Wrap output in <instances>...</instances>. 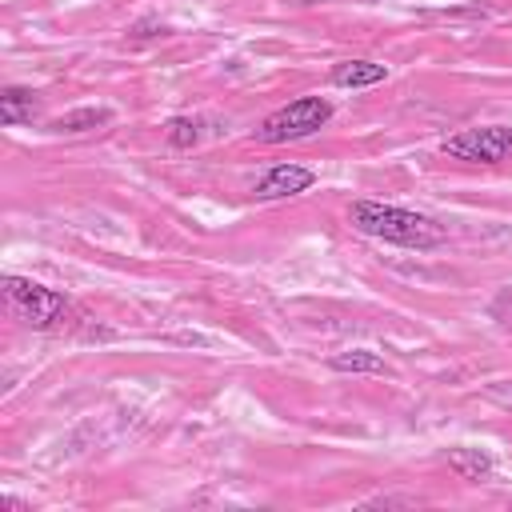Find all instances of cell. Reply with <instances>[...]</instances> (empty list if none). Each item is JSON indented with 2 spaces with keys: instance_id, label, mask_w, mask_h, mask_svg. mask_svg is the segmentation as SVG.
Returning <instances> with one entry per match:
<instances>
[{
  "instance_id": "cell-5",
  "label": "cell",
  "mask_w": 512,
  "mask_h": 512,
  "mask_svg": "<svg viewBox=\"0 0 512 512\" xmlns=\"http://www.w3.org/2000/svg\"><path fill=\"white\" fill-rule=\"evenodd\" d=\"M312 184H316V172H312V168H304V164H276V168H268V172L256 180L252 196H256V200H284V196L308 192Z\"/></svg>"
},
{
  "instance_id": "cell-7",
  "label": "cell",
  "mask_w": 512,
  "mask_h": 512,
  "mask_svg": "<svg viewBox=\"0 0 512 512\" xmlns=\"http://www.w3.org/2000/svg\"><path fill=\"white\" fill-rule=\"evenodd\" d=\"M448 468H452L460 480L480 484V480H488V476L496 472V460H492L484 448H452V452H448Z\"/></svg>"
},
{
  "instance_id": "cell-4",
  "label": "cell",
  "mask_w": 512,
  "mask_h": 512,
  "mask_svg": "<svg viewBox=\"0 0 512 512\" xmlns=\"http://www.w3.org/2000/svg\"><path fill=\"white\" fill-rule=\"evenodd\" d=\"M444 156L464 160V164H504L512 160V128L508 124H484V128H464L440 144Z\"/></svg>"
},
{
  "instance_id": "cell-6",
  "label": "cell",
  "mask_w": 512,
  "mask_h": 512,
  "mask_svg": "<svg viewBox=\"0 0 512 512\" xmlns=\"http://www.w3.org/2000/svg\"><path fill=\"white\" fill-rule=\"evenodd\" d=\"M328 80L336 88H372V84H384L388 80V64H376V60H340V64H332Z\"/></svg>"
},
{
  "instance_id": "cell-1",
  "label": "cell",
  "mask_w": 512,
  "mask_h": 512,
  "mask_svg": "<svg viewBox=\"0 0 512 512\" xmlns=\"http://www.w3.org/2000/svg\"><path fill=\"white\" fill-rule=\"evenodd\" d=\"M348 224L356 232L372 236V240H384V244H396V248H416V252L440 248L448 240L444 224H436L432 216L400 208V204H384V200H352L348 204Z\"/></svg>"
},
{
  "instance_id": "cell-8",
  "label": "cell",
  "mask_w": 512,
  "mask_h": 512,
  "mask_svg": "<svg viewBox=\"0 0 512 512\" xmlns=\"http://www.w3.org/2000/svg\"><path fill=\"white\" fill-rule=\"evenodd\" d=\"M32 116H36V100H32V92L8 84V88L0 92V124L16 128V124H32Z\"/></svg>"
},
{
  "instance_id": "cell-9",
  "label": "cell",
  "mask_w": 512,
  "mask_h": 512,
  "mask_svg": "<svg viewBox=\"0 0 512 512\" xmlns=\"http://www.w3.org/2000/svg\"><path fill=\"white\" fill-rule=\"evenodd\" d=\"M328 368H332V372H352V376H380V372H388V364H384L376 352H368V348L336 352V356L328 360Z\"/></svg>"
},
{
  "instance_id": "cell-3",
  "label": "cell",
  "mask_w": 512,
  "mask_h": 512,
  "mask_svg": "<svg viewBox=\"0 0 512 512\" xmlns=\"http://www.w3.org/2000/svg\"><path fill=\"white\" fill-rule=\"evenodd\" d=\"M328 120H332V100H324V96H296V100H288L284 108H276V112H268L260 120L256 140L260 144L304 140V136H316Z\"/></svg>"
},
{
  "instance_id": "cell-12",
  "label": "cell",
  "mask_w": 512,
  "mask_h": 512,
  "mask_svg": "<svg viewBox=\"0 0 512 512\" xmlns=\"http://www.w3.org/2000/svg\"><path fill=\"white\" fill-rule=\"evenodd\" d=\"M288 4H300V8H312V4H328V0H288Z\"/></svg>"
},
{
  "instance_id": "cell-10",
  "label": "cell",
  "mask_w": 512,
  "mask_h": 512,
  "mask_svg": "<svg viewBox=\"0 0 512 512\" xmlns=\"http://www.w3.org/2000/svg\"><path fill=\"white\" fill-rule=\"evenodd\" d=\"M104 124H112V108H72L52 120V132H92Z\"/></svg>"
},
{
  "instance_id": "cell-2",
  "label": "cell",
  "mask_w": 512,
  "mask_h": 512,
  "mask_svg": "<svg viewBox=\"0 0 512 512\" xmlns=\"http://www.w3.org/2000/svg\"><path fill=\"white\" fill-rule=\"evenodd\" d=\"M0 284H4V296H8L12 312H16L24 324H32L36 332H52V328H60V324L72 316L68 296L56 292V288H48V284H40V280L12 276V272H8Z\"/></svg>"
},
{
  "instance_id": "cell-11",
  "label": "cell",
  "mask_w": 512,
  "mask_h": 512,
  "mask_svg": "<svg viewBox=\"0 0 512 512\" xmlns=\"http://www.w3.org/2000/svg\"><path fill=\"white\" fill-rule=\"evenodd\" d=\"M164 140H168V148H196L200 144V120L196 116H172L164 124Z\"/></svg>"
}]
</instances>
